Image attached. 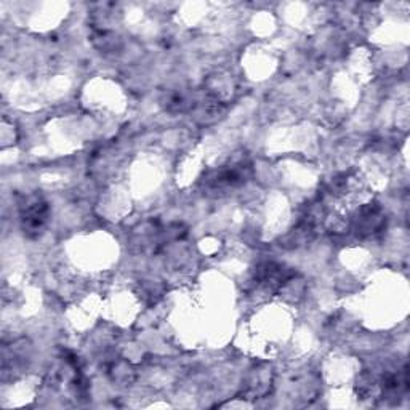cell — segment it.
Here are the masks:
<instances>
[{"instance_id":"obj_1","label":"cell","mask_w":410,"mask_h":410,"mask_svg":"<svg viewBox=\"0 0 410 410\" xmlns=\"http://www.w3.org/2000/svg\"><path fill=\"white\" fill-rule=\"evenodd\" d=\"M47 220V205L42 201H32L23 208V223L27 231L42 229Z\"/></svg>"}]
</instances>
